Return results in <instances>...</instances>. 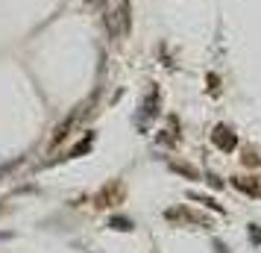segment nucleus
<instances>
[{
    "instance_id": "nucleus-1",
    "label": "nucleus",
    "mask_w": 261,
    "mask_h": 253,
    "mask_svg": "<svg viewBox=\"0 0 261 253\" xmlns=\"http://www.w3.org/2000/svg\"><path fill=\"white\" fill-rule=\"evenodd\" d=\"M212 142L220 147V150H226V153H229V150H235V147H238V135L229 133V127H223V124H220V127H214Z\"/></svg>"
},
{
    "instance_id": "nucleus-2",
    "label": "nucleus",
    "mask_w": 261,
    "mask_h": 253,
    "mask_svg": "<svg viewBox=\"0 0 261 253\" xmlns=\"http://www.w3.org/2000/svg\"><path fill=\"white\" fill-rule=\"evenodd\" d=\"M80 118H83V109H80V112H73V115H68V118L59 124V130H56V135H53V142H50V145H59V142H65V139H68V133H71V127Z\"/></svg>"
},
{
    "instance_id": "nucleus-3",
    "label": "nucleus",
    "mask_w": 261,
    "mask_h": 253,
    "mask_svg": "<svg viewBox=\"0 0 261 253\" xmlns=\"http://www.w3.org/2000/svg\"><path fill=\"white\" fill-rule=\"evenodd\" d=\"M232 186H235V189H241V192H247V194H261V189L249 180V177H235V180H232Z\"/></svg>"
},
{
    "instance_id": "nucleus-4",
    "label": "nucleus",
    "mask_w": 261,
    "mask_h": 253,
    "mask_svg": "<svg viewBox=\"0 0 261 253\" xmlns=\"http://www.w3.org/2000/svg\"><path fill=\"white\" fill-rule=\"evenodd\" d=\"M170 171H176V174L188 177V180H197V177H200V174H197V168H191V165H179V162H170Z\"/></svg>"
},
{
    "instance_id": "nucleus-5",
    "label": "nucleus",
    "mask_w": 261,
    "mask_h": 253,
    "mask_svg": "<svg viewBox=\"0 0 261 253\" xmlns=\"http://www.w3.org/2000/svg\"><path fill=\"white\" fill-rule=\"evenodd\" d=\"M159 88H153V91H150V97H147V103H144V109H147V118H153L155 112H159Z\"/></svg>"
},
{
    "instance_id": "nucleus-6",
    "label": "nucleus",
    "mask_w": 261,
    "mask_h": 253,
    "mask_svg": "<svg viewBox=\"0 0 261 253\" xmlns=\"http://www.w3.org/2000/svg\"><path fill=\"white\" fill-rule=\"evenodd\" d=\"M103 18H106L109 36H112V38H120V27H118V18H115V12H106V15H103Z\"/></svg>"
},
{
    "instance_id": "nucleus-7",
    "label": "nucleus",
    "mask_w": 261,
    "mask_h": 253,
    "mask_svg": "<svg viewBox=\"0 0 261 253\" xmlns=\"http://www.w3.org/2000/svg\"><path fill=\"white\" fill-rule=\"evenodd\" d=\"M91 142H94V135H85L83 142H80V145H76V147L71 150V156H80V153H88V150H91Z\"/></svg>"
},
{
    "instance_id": "nucleus-8",
    "label": "nucleus",
    "mask_w": 261,
    "mask_h": 253,
    "mask_svg": "<svg viewBox=\"0 0 261 253\" xmlns=\"http://www.w3.org/2000/svg\"><path fill=\"white\" fill-rule=\"evenodd\" d=\"M109 227H112V229H123V233H129V229H132V221H129V218H112V221H109Z\"/></svg>"
},
{
    "instance_id": "nucleus-9",
    "label": "nucleus",
    "mask_w": 261,
    "mask_h": 253,
    "mask_svg": "<svg viewBox=\"0 0 261 253\" xmlns=\"http://www.w3.org/2000/svg\"><path fill=\"white\" fill-rule=\"evenodd\" d=\"M191 197H194V200H200L202 206H208V209H217V212H220V206L214 203L212 197H202V194H191Z\"/></svg>"
},
{
    "instance_id": "nucleus-10",
    "label": "nucleus",
    "mask_w": 261,
    "mask_h": 253,
    "mask_svg": "<svg viewBox=\"0 0 261 253\" xmlns=\"http://www.w3.org/2000/svg\"><path fill=\"white\" fill-rule=\"evenodd\" d=\"M249 236H252V241H255V244H258V241H261V229L255 227V224H252V227H249Z\"/></svg>"
},
{
    "instance_id": "nucleus-11",
    "label": "nucleus",
    "mask_w": 261,
    "mask_h": 253,
    "mask_svg": "<svg viewBox=\"0 0 261 253\" xmlns=\"http://www.w3.org/2000/svg\"><path fill=\"white\" fill-rule=\"evenodd\" d=\"M85 3H94V6H106L109 0H85Z\"/></svg>"
},
{
    "instance_id": "nucleus-12",
    "label": "nucleus",
    "mask_w": 261,
    "mask_h": 253,
    "mask_svg": "<svg viewBox=\"0 0 261 253\" xmlns=\"http://www.w3.org/2000/svg\"><path fill=\"white\" fill-rule=\"evenodd\" d=\"M0 212H3V203H0Z\"/></svg>"
}]
</instances>
